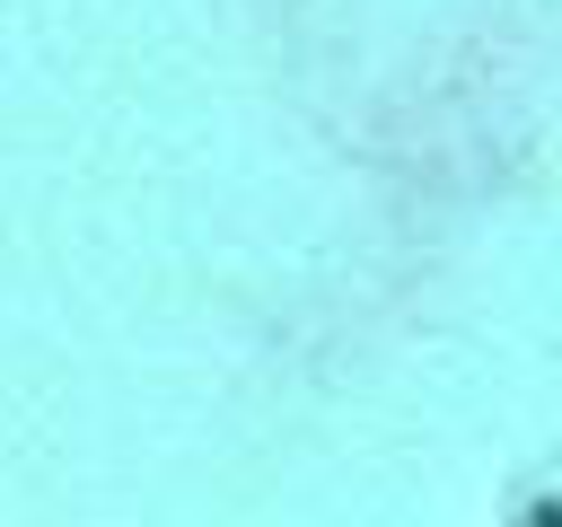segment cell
<instances>
[{"instance_id": "obj_1", "label": "cell", "mask_w": 562, "mask_h": 527, "mask_svg": "<svg viewBox=\"0 0 562 527\" xmlns=\"http://www.w3.org/2000/svg\"><path fill=\"white\" fill-rule=\"evenodd\" d=\"M518 527H562V492H544L536 509H518Z\"/></svg>"}]
</instances>
